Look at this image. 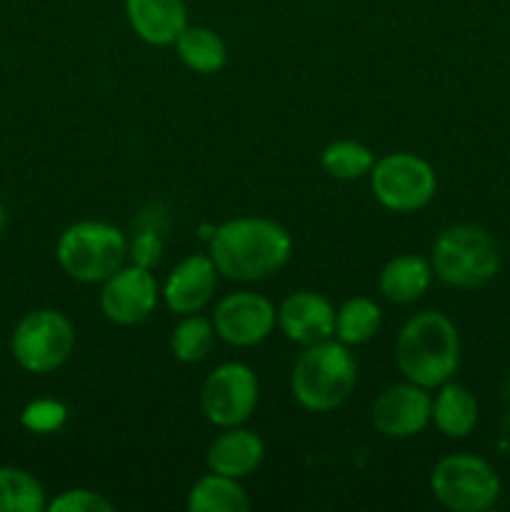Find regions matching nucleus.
I'll return each instance as SVG.
<instances>
[{
	"label": "nucleus",
	"instance_id": "nucleus-6",
	"mask_svg": "<svg viewBox=\"0 0 510 512\" xmlns=\"http://www.w3.org/2000/svg\"><path fill=\"white\" fill-rule=\"evenodd\" d=\"M430 490L443 508L453 512H483L498 503L500 478L488 460L458 453L435 465L430 473Z\"/></svg>",
	"mask_w": 510,
	"mask_h": 512
},
{
	"label": "nucleus",
	"instance_id": "nucleus-16",
	"mask_svg": "<svg viewBox=\"0 0 510 512\" xmlns=\"http://www.w3.org/2000/svg\"><path fill=\"white\" fill-rule=\"evenodd\" d=\"M265 458V445L253 430H245L240 425L235 428H225L218 438L210 443L205 463H208L210 473L228 475V478H245V475L255 473Z\"/></svg>",
	"mask_w": 510,
	"mask_h": 512
},
{
	"label": "nucleus",
	"instance_id": "nucleus-5",
	"mask_svg": "<svg viewBox=\"0 0 510 512\" xmlns=\"http://www.w3.org/2000/svg\"><path fill=\"white\" fill-rule=\"evenodd\" d=\"M128 255V243L115 225L83 220L60 233L55 258L63 273L78 283H105L118 273Z\"/></svg>",
	"mask_w": 510,
	"mask_h": 512
},
{
	"label": "nucleus",
	"instance_id": "nucleus-26",
	"mask_svg": "<svg viewBox=\"0 0 510 512\" xmlns=\"http://www.w3.org/2000/svg\"><path fill=\"white\" fill-rule=\"evenodd\" d=\"M50 512H113L115 505L108 498L93 490L75 488L60 493L53 503H48Z\"/></svg>",
	"mask_w": 510,
	"mask_h": 512
},
{
	"label": "nucleus",
	"instance_id": "nucleus-1",
	"mask_svg": "<svg viewBox=\"0 0 510 512\" xmlns=\"http://www.w3.org/2000/svg\"><path fill=\"white\" fill-rule=\"evenodd\" d=\"M288 230L268 218H235L213 228L208 255L220 275L238 283L273 278L290 260Z\"/></svg>",
	"mask_w": 510,
	"mask_h": 512
},
{
	"label": "nucleus",
	"instance_id": "nucleus-29",
	"mask_svg": "<svg viewBox=\"0 0 510 512\" xmlns=\"http://www.w3.org/2000/svg\"><path fill=\"white\" fill-rule=\"evenodd\" d=\"M505 395H508V398H510V378H508V383H505Z\"/></svg>",
	"mask_w": 510,
	"mask_h": 512
},
{
	"label": "nucleus",
	"instance_id": "nucleus-18",
	"mask_svg": "<svg viewBox=\"0 0 510 512\" xmlns=\"http://www.w3.org/2000/svg\"><path fill=\"white\" fill-rule=\"evenodd\" d=\"M430 420L445 438H468L478 425V400L465 385L448 380L435 395Z\"/></svg>",
	"mask_w": 510,
	"mask_h": 512
},
{
	"label": "nucleus",
	"instance_id": "nucleus-9",
	"mask_svg": "<svg viewBox=\"0 0 510 512\" xmlns=\"http://www.w3.org/2000/svg\"><path fill=\"white\" fill-rule=\"evenodd\" d=\"M258 405V378L243 363H225L205 378L200 410L218 428L243 425Z\"/></svg>",
	"mask_w": 510,
	"mask_h": 512
},
{
	"label": "nucleus",
	"instance_id": "nucleus-10",
	"mask_svg": "<svg viewBox=\"0 0 510 512\" xmlns=\"http://www.w3.org/2000/svg\"><path fill=\"white\" fill-rule=\"evenodd\" d=\"M275 323H278V313H275L273 303L250 290L225 295L215 305L213 313L215 335L235 348H250V345L263 343L273 333Z\"/></svg>",
	"mask_w": 510,
	"mask_h": 512
},
{
	"label": "nucleus",
	"instance_id": "nucleus-28",
	"mask_svg": "<svg viewBox=\"0 0 510 512\" xmlns=\"http://www.w3.org/2000/svg\"><path fill=\"white\" fill-rule=\"evenodd\" d=\"M5 223H8V213H5V203H3V198H0V235H3Z\"/></svg>",
	"mask_w": 510,
	"mask_h": 512
},
{
	"label": "nucleus",
	"instance_id": "nucleus-15",
	"mask_svg": "<svg viewBox=\"0 0 510 512\" xmlns=\"http://www.w3.org/2000/svg\"><path fill=\"white\" fill-rule=\"evenodd\" d=\"M130 28L148 45H173L188 28L185 0H125Z\"/></svg>",
	"mask_w": 510,
	"mask_h": 512
},
{
	"label": "nucleus",
	"instance_id": "nucleus-27",
	"mask_svg": "<svg viewBox=\"0 0 510 512\" xmlns=\"http://www.w3.org/2000/svg\"><path fill=\"white\" fill-rule=\"evenodd\" d=\"M160 253H163V243H160L158 235L153 230H145L130 245V258H133V265H140V268H153L158 265Z\"/></svg>",
	"mask_w": 510,
	"mask_h": 512
},
{
	"label": "nucleus",
	"instance_id": "nucleus-19",
	"mask_svg": "<svg viewBox=\"0 0 510 512\" xmlns=\"http://www.w3.org/2000/svg\"><path fill=\"white\" fill-rule=\"evenodd\" d=\"M173 45L185 68H190L193 73L213 75L228 63V48H225L223 38L203 25H188Z\"/></svg>",
	"mask_w": 510,
	"mask_h": 512
},
{
	"label": "nucleus",
	"instance_id": "nucleus-13",
	"mask_svg": "<svg viewBox=\"0 0 510 512\" xmlns=\"http://www.w3.org/2000/svg\"><path fill=\"white\" fill-rule=\"evenodd\" d=\"M278 325L285 338L298 345H315L335 335V310L323 295L300 290L288 295L278 308Z\"/></svg>",
	"mask_w": 510,
	"mask_h": 512
},
{
	"label": "nucleus",
	"instance_id": "nucleus-8",
	"mask_svg": "<svg viewBox=\"0 0 510 512\" xmlns=\"http://www.w3.org/2000/svg\"><path fill=\"white\" fill-rule=\"evenodd\" d=\"M370 188L383 208L393 213H415L433 200L438 178L428 160L413 153H393L375 160Z\"/></svg>",
	"mask_w": 510,
	"mask_h": 512
},
{
	"label": "nucleus",
	"instance_id": "nucleus-3",
	"mask_svg": "<svg viewBox=\"0 0 510 512\" xmlns=\"http://www.w3.org/2000/svg\"><path fill=\"white\" fill-rule=\"evenodd\" d=\"M358 383V365L348 345L323 340L308 345L295 360L290 388L293 398L310 413H330L340 408Z\"/></svg>",
	"mask_w": 510,
	"mask_h": 512
},
{
	"label": "nucleus",
	"instance_id": "nucleus-21",
	"mask_svg": "<svg viewBox=\"0 0 510 512\" xmlns=\"http://www.w3.org/2000/svg\"><path fill=\"white\" fill-rule=\"evenodd\" d=\"M48 508L45 488L23 468H0V512H40Z\"/></svg>",
	"mask_w": 510,
	"mask_h": 512
},
{
	"label": "nucleus",
	"instance_id": "nucleus-14",
	"mask_svg": "<svg viewBox=\"0 0 510 512\" xmlns=\"http://www.w3.org/2000/svg\"><path fill=\"white\" fill-rule=\"evenodd\" d=\"M215 283H218V270H215L210 255H188L170 270L168 280H165V305L175 315L200 313L213 298Z\"/></svg>",
	"mask_w": 510,
	"mask_h": 512
},
{
	"label": "nucleus",
	"instance_id": "nucleus-2",
	"mask_svg": "<svg viewBox=\"0 0 510 512\" xmlns=\"http://www.w3.org/2000/svg\"><path fill=\"white\" fill-rule=\"evenodd\" d=\"M395 363L405 380L420 388H440L460 365V335L443 313H420L405 323L395 340Z\"/></svg>",
	"mask_w": 510,
	"mask_h": 512
},
{
	"label": "nucleus",
	"instance_id": "nucleus-23",
	"mask_svg": "<svg viewBox=\"0 0 510 512\" xmlns=\"http://www.w3.org/2000/svg\"><path fill=\"white\" fill-rule=\"evenodd\" d=\"M323 170L335 180H358L370 175L375 165V155L358 140H335L325 145L320 155Z\"/></svg>",
	"mask_w": 510,
	"mask_h": 512
},
{
	"label": "nucleus",
	"instance_id": "nucleus-12",
	"mask_svg": "<svg viewBox=\"0 0 510 512\" xmlns=\"http://www.w3.org/2000/svg\"><path fill=\"white\" fill-rule=\"evenodd\" d=\"M158 305V283L153 273L140 265L120 268L100 290V310L115 325H138Z\"/></svg>",
	"mask_w": 510,
	"mask_h": 512
},
{
	"label": "nucleus",
	"instance_id": "nucleus-17",
	"mask_svg": "<svg viewBox=\"0 0 510 512\" xmlns=\"http://www.w3.org/2000/svg\"><path fill=\"white\" fill-rule=\"evenodd\" d=\"M433 275V265L420 258V255H398V258L385 263L378 288L390 303L408 305L413 300L423 298L425 290L430 288Z\"/></svg>",
	"mask_w": 510,
	"mask_h": 512
},
{
	"label": "nucleus",
	"instance_id": "nucleus-22",
	"mask_svg": "<svg viewBox=\"0 0 510 512\" xmlns=\"http://www.w3.org/2000/svg\"><path fill=\"white\" fill-rule=\"evenodd\" d=\"M380 308L370 298H350L335 313V335L343 345H360L380 330Z\"/></svg>",
	"mask_w": 510,
	"mask_h": 512
},
{
	"label": "nucleus",
	"instance_id": "nucleus-7",
	"mask_svg": "<svg viewBox=\"0 0 510 512\" xmlns=\"http://www.w3.org/2000/svg\"><path fill=\"white\" fill-rule=\"evenodd\" d=\"M75 348L73 323L58 310H33L15 325L10 353L15 363L35 375L58 370Z\"/></svg>",
	"mask_w": 510,
	"mask_h": 512
},
{
	"label": "nucleus",
	"instance_id": "nucleus-24",
	"mask_svg": "<svg viewBox=\"0 0 510 512\" xmlns=\"http://www.w3.org/2000/svg\"><path fill=\"white\" fill-rule=\"evenodd\" d=\"M215 340V328L200 315H183L170 338V350L180 363H200L210 353Z\"/></svg>",
	"mask_w": 510,
	"mask_h": 512
},
{
	"label": "nucleus",
	"instance_id": "nucleus-25",
	"mask_svg": "<svg viewBox=\"0 0 510 512\" xmlns=\"http://www.w3.org/2000/svg\"><path fill=\"white\" fill-rule=\"evenodd\" d=\"M65 420H68V408H65L60 400H50V398L33 400V403L25 405L23 415H20L23 428L35 435L58 433V430L65 425Z\"/></svg>",
	"mask_w": 510,
	"mask_h": 512
},
{
	"label": "nucleus",
	"instance_id": "nucleus-4",
	"mask_svg": "<svg viewBox=\"0 0 510 512\" xmlns=\"http://www.w3.org/2000/svg\"><path fill=\"white\" fill-rule=\"evenodd\" d=\"M433 273L445 285L473 290L490 283L500 270V253L495 240L478 225H450L433 243Z\"/></svg>",
	"mask_w": 510,
	"mask_h": 512
},
{
	"label": "nucleus",
	"instance_id": "nucleus-11",
	"mask_svg": "<svg viewBox=\"0 0 510 512\" xmlns=\"http://www.w3.org/2000/svg\"><path fill=\"white\" fill-rule=\"evenodd\" d=\"M430 415H433V398L428 395V388H420L410 380L385 388L370 410L375 430L395 440L423 433L430 423Z\"/></svg>",
	"mask_w": 510,
	"mask_h": 512
},
{
	"label": "nucleus",
	"instance_id": "nucleus-20",
	"mask_svg": "<svg viewBox=\"0 0 510 512\" xmlns=\"http://www.w3.org/2000/svg\"><path fill=\"white\" fill-rule=\"evenodd\" d=\"M248 508L250 498L245 488L228 475H205L188 493L190 512H245Z\"/></svg>",
	"mask_w": 510,
	"mask_h": 512
}]
</instances>
